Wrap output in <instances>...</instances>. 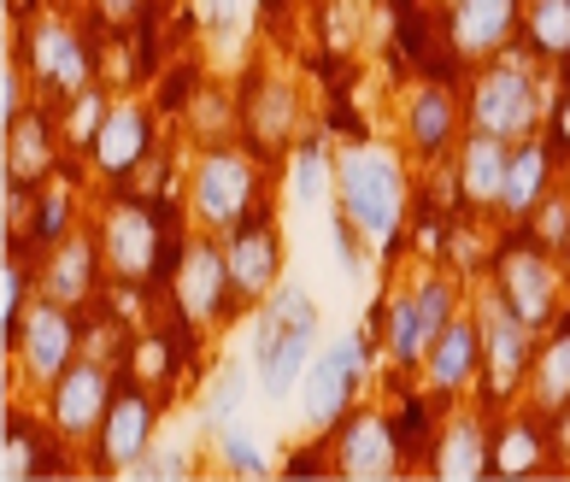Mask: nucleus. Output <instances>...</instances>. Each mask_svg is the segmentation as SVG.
I'll list each match as a JSON object with an SVG mask.
<instances>
[{
	"label": "nucleus",
	"instance_id": "nucleus-1",
	"mask_svg": "<svg viewBox=\"0 0 570 482\" xmlns=\"http://www.w3.org/2000/svg\"><path fill=\"white\" fill-rule=\"evenodd\" d=\"M324 347V318H318V301H312L306 283H277L271 295L253 306V347H247V365H253V383H259L265 401H288L301 394V376L312 365V353Z\"/></svg>",
	"mask_w": 570,
	"mask_h": 482
},
{
	"label": "nucleus",
	"instance_id": "nucleus-2",
	"mask_svg": "<svg viewBox=\"0 0 570 482\" xmlns=\"http://www.w3.org/2000/svg\"><path fill=\"white\" fill-rule=\"evenodd\" d=\"M335 206L365 229L371 247H394L400 224L412 213V177L406 159L394 148H376V141H353V148L335 154Z\"/></svg>",
	"mask_w": 570,
	"mask_h": 482
},
{
	"label": "nucleus",
	"instance_id": "nucleus-3",
	"mask_svg": "<svg viewBox=\"0 0 570 482\" xmlns=\"http://www.w3.org/2000/svg\"><path fill=\"white\" fill-rule=\"evenodd\" d=\"M547 112H553V100L541 89V59L530 53V41L489 59V66L471 77V89H464V118H471V130H489V136H505V141L541 136Z\"/></svg>",
	"mask_w": 570,
	"mask_h": 482
},
{
	"label": "nucleus",
	"instance_id": "nucleus-4",
	"mask_svg": "<svg viewBox=\"0 0 570 482\" xmlns=\"http://www.w3.org/2000/svg\"><path fill=\"white\" fill-rule=\"evenodd\" d=\"M265 200V154L247 141H213L200 148V159L188 165V188H183V213L206 236H229L253 206Z\"/></svg>",
	"mask_w": 570,
	"mask_h": 482
},
{
	"label": "nucleus",
	"instance_id": "nucleus-5",
	"mask_svg": "<svg viewBox=\"0 0 570 482\" xmlns=\"http://www.w3.org/2000/svg\"><path fill=\"white\" fill-rule=\"evenodd\" d=\"M489 288L518 312L523 324H559L570 312V283H564V265L559 254L547 247L530 224H505V236L489 259Z\"/></svg>",
	"mask_w": 570,
	"mask_h": 482
},
{
	"label": "nucleus",
	"instance_id": "nucleus-6",
	"mask_svg": "<svg viewBox=\"0 0 570 482\" xmlns=\"http://www.w3.org/2000/svg\"><path fill=\"white\" fill-rule=\"evenodd\" d=\"M471 306H476V324H482V394H476V401L489 406V412L518 406L523 394H530L541 329L523 324L518 312L494 295V288H482Z\"/></svg>",
	"mask_w": 570,
	"mask_h": 482
},
{
	"label": "nucleus",
	"instance_id": "nucleus-7",
	"mask_svg": "<svg viewBox=\"0 0 570 482\" xmlns=\"http://www.w3.org/2000/svg\"><path fill=\"white\" fill-rule=\"evenodd\" d=\"M171 301H177V318L195 335H218L242 312L236 283H229V259H224V236L200 229V236L183 242L177 270H171Z\"/></svg>",
	"mask_w": 570,
	"mask_h": 482
},
{
	"label": "nucleus",
	"instance_id": "nucleus-8",
	"mask_svg": "<svg viewBox=\"0 0 570 482\" xmlns=\"http://www.w3.org/2000/svg\"><path fill=\"white\" fill-rule=\"evenodd\" d=\"M365 335H335L312 353V365L301 376V424L318 435L335 430L342 417L358 406V388H365Z\"/></svg>",
	"mask_w": 570,
	"mask_h": 482
},
{
	"label": "nucleus",
	"instance_id": "nucleus-9",
	"mask_svg": "<svg viewBox=\"0 0 570 482\" xmlns=\"http://www.w3.org/2000/svg\"><path fill=\"white\" fill-rule=\"evenodd\" d=\"M95 236H100V259H107V277L124 288H141L159 277V254H165V224L147 200L118 195L112 206H100L95 218Z\"/></svg>",
	"mask_w": 570,
	"mask_h": 482
},
{
	"label": "nucleus",
	"instance_id": "nucleus-10",
	"mask_svg": "<svg viewBox=\"0 0 570 482\" xmlns=\"http://www.w3.org/2000/svg\"><path fill=\"white\" fill-rule=\"evenodd\" d=\"M7 347L18 353V371H24L30 388H53L77 360H82V329H77V306L36 295V306L18 318V329L7 335Z\"/></svg>",
	"mask_w": 570,
	"mask_h": 482
},
{
	"label": "nucleus",
	"instance_id": "nucleus-11",
	"mask_svg": "<svg viewBox=\"0 0 570 482\" xmlns=\"http://www.w3.org/2000/svg\"><path fill=\"white\" fill-rule=\"evenodd\" d=\"M112 394H118L112 365H100L95 353H82V360L59 376L53 388H41V417L53 424L59 442L89 447L100 435V424H107V412H112Z\"/></svg>",
	"mask_w": 570,
	"mask_h": 482
},
{
	"label": "nucleus",
	"instance_id": "nucleus-12",
	"mask_svg": "<svg viewBox=\"0 0 570 482\" xmlns=\"http://www.w3.org/2000/svg\"><path fill=\"white\" fill-rule=\"evenodd\" d=\"M400 430L389 412L376 406H353L342 424L324 435V453H330V471L347 476V482H389L406 459H400Z\"/></svg>",
	"mask_w": 570,
	"mask_h": 482
},
{
	"label": "nucleus",
	"instance_id": "nucleus-13",
	"mask_svg": "<svg viewBox=\"0 0 570 482\" xmlns=\"http://www.w3.org/2000/svg\"><path fill=\"white\" fill-rule=\"evenodd\" d=\"M159 442V401L147 394V383H118L112 412L100 435L89 442V471L100 476H130L141 453H154Z\"/></svg>",
	"mask_w": 570,
	"mask_h": 482
},
{
	"label": "nucleus",
	"instance_id": "nucleus-14",
	"mask_svg": "<svg viewBox=\"0 0 570 482\" xmlns=\"http://www.w3.org/2000/svg\"><path fill=\"white\" fill-rule=\"evenodd\" d=\"M24 66L36 77V89L59 95V100H71V95H82L95 82L89 41H82V30L71 24V18H59V12H41L36 24L24 30Z\"/></svg>",
	"mask_w": 570,
	"mask_h": 482
},
{
	"label": "nucleus",
	"instance_id": "nucleus-15",
	"mask_svg": "<svg viewBox=\"0 0 570 482\" xmlns=\"http://www.w3.org/2000/svg\"><path fill=\"white\" fill-rule=\"evenodd\" d=\"M224 259H229V283H236V301L242 312L259 306L271 288L288 277V259H283V229H277V213L259 200L253 213L224 236Z\"/></svg>",
	"mask_w": 570,
	"mask_h": 482
},
{
	"label": "nucleus",
	"instance_id": "nucleus-16",
	"mask_svg": "<svg viewBox=\"0 0 570 482\" xmlns=\"http://www.w3.org/2000/svg\"><path fill=\"white\" fill-rule=\"evenodd\" d=\"M154 141H159V118L147 112V100L124 95V100H112V107H107V118H100V130H95V141H89V171H95L100 183L124 188V183H130L141 165H147Z\"/></svg>",
	"mask_w": 570,
	"mask_h": 482
},
{
	"label": "nucleus",
	"instance_id": "nucleus-17",
	"mask_svg": "<svg viewBox=\"0 0 570 482\" xmlns=\"http://www.w3.org/2000/svg\"><path fill=\"white\" fill-rule=\"evenodd\" d=\"M301 130H306V95H301V82L283 77V71H265L242 95V141L271 159V154H288L294 141H301Z\"/></svg>",
	"mask_w": 570,
	"mask_h": 482
},
{
	"label": "nucleus",
	"instance_id": "nucleus-18",
	"mask_svg": "<svg viewBox=\"0 0 570 482\" xmlns=\"http://www.w3.org/2000/svg\"><path fill=\"white\" fill-rule=\"evenodd\" d=\"M523 41V0H448V48L464 66H489Z\"/></svg>",
	"mask_w": 570,
	"mask_h": 482
},
{
	"label": "nucleus",
	"instance_id": "nucleus-19",
	"mask_svg": "<svg viewBox=\"0 0 570 482\" xmlns=\"http://www.w3.org/2000/svg\"><path fill=\"white\" fill-rule=\"evenodd\" d=\"M471 118H464V100L448 89V82H417V89L400 100V136H406L412 159H448Z\"/></svg>",
	"mask_w": 570,
	"mask_h": 482
},
{
	"label": "nucleus",
	"instance_id": "nucleus-20",
	"mask_svg": "<svg viewBox=\"0 0 570 482\" xmlns=\"http://www.w3.org/2000/svg\"><path fill=\"white\" fill-rule=\"evenodd\" d=\"M430 471L448 476V482L494 476V417H489V406H464V401H453V412L441 417V430H435Z\"/></svg>",
	"mask_w": 570,
	"mask_h": 482
},
{
	"label": "nucleus",
	"instance_id": "nucleus-21",
	"mask_svg": "<svg viewBox=\"0 0 570 482\" xmlns=\"http://www.w3.org/2000/svg\"><path fill=\"white\" fill-rule=\"evenodd\" d=\"M417 376H424V388L435 394V401H448V406L464 401V388L482 383V324H476V306H464L459 318L435 335Z\"/></svg>",
	"mask_w": 570,
	"mask_h": 482
},
{
	"label": "nucleus",
	"instance_id": "nucleus-22",
	"mask_svg": "<svg viewBox=\"0 0 570 482\" xmlns=\"http://www.w3.org/2000/svg\"><path fill=\"white\" fill-rule=\"evenodd\" d=\"M512 148L518 141H505V136L464 130V141L453 148V188H459L464 213H500L505 171H512Z\"/></svg>",
	"mask_w": 570,
	"mask_h": 482
},
{
	"label": "nucleus",
	"instance_id": "nucleus-23",
	"mask_svg": "<svg viewBox=\"0 0 570 482\" xmlns=\"http://www.w3.org/2000/svg\"><path fill=\"white\" fill-rule=\"evenodd\" d=\"M100 270H107V259H100V236H95V224H89V229L77 224L71 236H59L53 247H41V259H36V283H41V295H48V301L82 306V301L95 295Z\"/></svg>",
	"mask_w": 570,
	"mask_h": 482
},
{
	"label": "nucleus",
	"instance_id": "nucleus-24",
	"mask_svg": "<svg viewBox=\"0 0 570 482\" xmlns=\"http://www.w3.org/2000/svg\"><path fill=\"white\" fill-rule=\"evenodd\" d=\"M66 124H53L48 107H30L7 124V177L24 188H48L59 171V154H66Z\"/></svg>",
	"mask_w": 570,
	"mask_h": 482
},
{
	"label": "nucleus",
	"instance_id": "nucleus-25",
	"mask_svg": "<svg viewBox=\"0 0 570 482\" xmlns=\"http://www.w3.org/2000/svg\"><path fill=\"white\" fill-rule=\"evenodd\" d=\"M559 188V148L553 141H518L512 148V171H505V195H500V218L505 224H530V213Z\"/></svg>",
	"mask_w": 570,
	"mask_h": 482
},
{
	"label": "nucleus",
	"instance_id": "nucleus-26",
	"mask_svg": "<svg viewBox=\"0 0 570 482\" xmlns=\"http://www.w3.org/2000/svg\"><path fill=\"white\" fill-rule=\"evenodd\" d=\"M553 465V435L535 406L505 412V424H494V476H530Z\"/></svg>",
	"mask_w": 570,
	"mask_h": 482
},
{
	"label": "nucleus",
	"instance_id": "nucleus-27",
	"mask_svg": "<svg viewBox=\"0 0 570 482\" xmlns=\"http://www.w3.org/2000/svg\"><path fill=\"white\" fill-rule=\"evenodd\" d=\"M530 406L541 417H553L559 406H570V312H564L559 324L541 329L535 371H530Z\"/></svg>",
	"mask_w": 570,
	"mask_h": 482
},
{
	"label": "nucleus",
	"instance_id": "nucleus-28",
	"mask_svg": "<svg viewBox=\"0 0 570 482\" xmlns=\"http://www.w3.org/2000/svg\"><path fill=\"white\" fill-rule=\"evenodd\" d=\"M53 447H71V442H59L48 417H41V424H30L24 412H12V424H7V459H0V476H7V482H30V476H48V471H66L59 459H41V453H53Z\"/></svg>",
	"mask_w": 570,
	"mask_h": 482
},
{
	"label": "nucleus",
	"instance_id": "nucleus-29",
	"mask_svg": "<svg viewBox=\"0 0 570 482\" xmlns=\"http://www.w3.org/2000/svg\"><path fill=\"white\" fill-rule=\"evenodd\" d=\"M324 195H335V154H330L324 136H301L288 148V200L318 206Z\"/></svg>",
	"mask_w": 570,
	"mask_h": 482
},
{
	"label": "nucleus",
	"instance_id": "nucleus-30",
	"mask_svg": "<svg viewBox=\"0 0 570 482\" xmlns=\"http://www.w3.org/2000/svg\"><path fill=\"white\" fill-rule=\"evenodd\" d=\"M523 41L541 66H570V0H523Z\"/></svg>",
	"mask_w": 570,
	"mask_h": 482
},
{
	"label": "nucleus",
	"instance_id": "nucleus-31",
	"mask_svg": "<svg viewBox=\"0 0 570 482\" xmlns=\"http://www.w3.org/2000/svg\"><path fill=\"white\" fill-rule=\"evenodd\" d=\"M406 295H412V306H417V318H424L430 342H435V335H441V329H448V324L459 318V312H464V288H459L453 270H441V265H424V270H417Z\"/></svg>",
	"mask_w": 570,
	"mask_h": 482
},
{
	"label": "nucleus",
	"instance_id": "nucleus-32",
	"mask_svg": "<svg viewBox=\"0 0 570 482\" xmlns=\"http://www.w3.org/2000/svg\"><path fill=\"white\" fill-rule=\"evenodd\" d=\"M213 465L224 471V476H271L277 465H271V453H265V435L247 424V417H236V424H224L213 442Z\"/></svg>",
	"mask_w": 570,
	"mask_h": 482
},
{
	"label": "nucleus",
	"instance_id": "nucleus-33",
	"mask_svg": "<svg viewBox=\"0 0 570 482\" xmlns=\"http://www.w3.org/2000/svg\"><path fill=\"white\" fill-rule=\"evenodd\" d=\"M383 324H389V365L394 371H424V353H430V329L417 318L412 295L400 288V295L383 306Z\"/></svg>",
	"mask_w": 570,
	"mask_h": 482
},
{
	"label": "nucleus",
	"instance_id": "nucleus-34",
	"mask_svg": "<svg viewBox=\"0 0 570 482\" xmlns=\"http://www.w3.org/2000/svg\"><path fill=\"white\" fill-rule=\"evenodd\" d=\"M242 388H247V371H242V365H224L213 383H206V401H200V412H195V424H200L206 442H213L224 424H236V417H242Z\"/></svg>",
	"mask_w": 570,
	"mask_h": 482
},
{
	"label": "nucleus",
	"instance_id": "nucleus-35",
	"mask_svg": "<svg viewBox=\"0 0 570 482\" xmlns=\"http://www.w3.org/2000/svg\"><path fill=\"white\" fill-rule=\"evenodd\" d=\"M77 229V200H71V188H41L36 195V213H30V242L36 247H53L59 236H71Z\"/></svg>",
	"mask_w": 570,
	"mask_h": 482
},
{
	"label": "nucleus",
	"instance_id": "nucleus-36",
	"mask_svg": "<svg viewBox=\"0 0 570 482\" xmlns=\"http://www.w3.org/2000/svg\"><path fill=\"white\" fill-rule=\"evenodd\" d=\"M365 229H358L342 206H335V218H330V259H335V270H342L347 283H358L365 277Z\"/></svg>",
	"mask_w": 570,
	"mask_h": 482
},
{
	"label": "nucleus",
	"instance_id": "nucleus-37",
	"mask_svg": "<svg viewBox=\"0 0 570 482\" xmlns=\"http://www.w3.org/2000/svg\"><path fill=\"white\" fill-rule=\"evenodd\" d=\"M107 107H112V100H107V89H95V82H89L82 95L66 100V118H59V124H66V141H71V148H89L95 130H100V118H107Z\"/></svg>",
	"mask_w": 570,
	"mask_h": 482
},
{
	"label": "nucleus",
	"instance_id": "nucleus-38",
	"mask_svg": "<svg viewBox=\"0 0 570 482\" xmlns=\"http://www.w3.org/2000/svg\"><path fill=\"white\" fill-rule=\"evenodd\" d=\"M195 18H200V36L213 41L218 53L236 48V36H242V0H195Z\"/></svg>",
	"mask_w": 570,
	"mask_h": 482
},
{
	"label": "nucleus",
	"instance_id": "nucleus-39",
	"mask_svg": "<svg viewBox=\"0 0 570 482\" xmlns=\"http://www.w3.org/2000/svg\"><path fill=\"white\" fill-rule=\"evenodd\" d=\"M188 471H195V459L177 453V447H165V442H154V453H141L130 476L136 482H159V476H188Z\"/></svg>",
	"mask_w": 570,
	"mask_h": 482
},
{
	"label": "nucleus",
	"instance_id": "nucleus-40",
	"mask_svg": "<svg viewBox=\"0 0 570 482\" xmlns=\"http://www.w3.org/2000/svg\"><path fill=\"white\" fill-rule=\"evenodd\" d=\"M30 66H24V59H18V66H12V59H7V82H0V107H7V124L18 118V112H30Z\"/></svg>",
	"mask_w": 570,
	"mask_h": 482
},
{
	"label": "nucleus",
	"instance_id": "nucleus-41",
	"mask_svg": "<svg viewBox=\"0 0 570 482\" xmlns=\"http://www.w3.org/2000/svg\"><path fill=\"white\" fill-rule=\"evenodd\" d=\"M324 18H330V48H353L358 41V7L353 0H330Z\"/></svg>",
	"mask_w": 570,
	"mask_h": 482
},
{
	"label": "nucleus",
	"instance_id": "nucleus-42",
	"mask_svg": "<svg viewBox=\"0 0 570 482\" xmlns=\"http://www.w3.org/2000/svg\"><path fill=\"white\" fill-rule=\"evenodd\" d=\"M89 7H95V18H100V24L124 30V24H136V18L147 12V0H89Z\"/></svg>",
	"mask_w": 570,
	"mask_h": 482
},
{
	"label": "nucleus",
	"instance_id": "nucleus-43",
	"mask_svg": "<svg viewBox=\"0 0 570 482\" xmlns=\"http://www.w3.org/2000/svg\"><path fill=\"white\" fill-rule=\"evenodd\" d=\"M547 130H553V148L570 154V89L553 95V112H547Z\"/></svg>",
	"mask_w": 570,
	"mask_h": 482
},
{
	"label": "nucleus",
	"instance_id": "nucleus-44",
	"mask_svg": "<svg viewBox=\"0 0 570 482\" xmlns=\"http://www.w3.org/2000/svg\"><path fill=\"white\" fill-rule=\"evenodd\" d=\"M547 435H553V465L570 471V406H559L553 417H547Z\"/></svg>",
	"mask_w": 570,
	"mask_h": 482
},
{
	"label": "nucleus",
	"instance_id": "nucleus-45",
	"mask_svg": "<svg viewBox=\"0 0 570 482\" xmlns=\"http://www.w3.org/2000/svg\"><path fill=\"white\" fill-rule=\"evenodd\" d=\"M559 265H564V283H570V236L559 242Z\"/></svg>",
	"mask_w": 570,
	"mask_h": 482
},
{
	"label": "nucleus",
	"instance_id": "nucleus-46",
	"mask_svg": "<svg viewBox=\"0 0 570 482\" xmlns=\"http://www.w3.org/2000/svg\"><path fill=\"white\" fill-rule=\"evenodd\" d=\"M564 183H570V159H564Z\"/></svg>",
	"mask_w": 570,
	"mask_h": 482
}]
</instances>
